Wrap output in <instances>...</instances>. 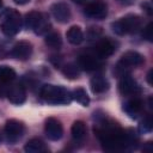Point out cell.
Segmentation results:
<instances>
[{
	"instance_id": "6da1fadb",
	"label": "cell",
	"mask_w": 153,
	"mask_h": 153,
	"mask_svg": "<svg viewBox=\"0 0 153 153\" xmlns=\"http://www.w3.org/2000/svg\"><path fill=\"white\" fill-rule=\"evenodd\" d=\"M39 93L41 97L50 104H68L72 100V93L62 86L43 85Z\"/></svg>"
},
{
	"instance_id": "7a4b0ae2",
	"label": "cell",
	"mask_w": 153,
	"mask_h": 153,
	"mask_svg": "<svg viewBox=\"0 0 153 153\" xmlns=\"http://www.w3.org/2000/svg\"><path fill=\"white\" fill-rule=\"evenodd\" d=\"M0 27L6 36H14L20 31L22 19L19 12L13 8H6L0 12Z\"/></svg>"
},
{
	"instance_id": "3957f363",
	"label": "cell",
	"mask_w": 153,
	"mask_h": 153,
	"mask_svg": "<svg viewBox=\"0 0 153 153\" xmlns=\"http://www.w3.org/2000/svg\"><path fill=\"white\" fill-rule=\"evenodd\" d=\"M141 26V18L136 14H127L126 17L114 22L111 24L112 31L117 35H126L135 32Z\"/></svg>"
},
{
	"instance_id": "277c9868",
	"label": "cell",
	"mask_w": 153,
	"mask_h": 153,
	"mask_svg": "<svg viewBox=\"0 0 153 153\" xmlns=\"http://www.w3.org/2000/svg\"><path fill=\"white\" fill-rule=\"evenodd\" d=\"M25 26L27 29H32L33 32L37 35H43L49 31L50 23L43 13L32 11V12L27 13L25 17Z\"/></svg>"
},
{
	"instance_id": "5b68a950",
	"label": "cell",
	"mask_w": 153,
	"mask_h": 153,
	"mask_svg": "<svg viewBox=\"0 0 153 153\" xmlns=\"http://www.w3.org/2000/svg\"><path fill=\"white\" fill-rule=\"evenodd\" d=\"M85 14L93 19H104L108 14L106 4L103 0H93L85 7Z\"/></svg>"
},
{
	"instance_id": "8992f818",
	"label": "cell",
	"mask_w": 153,
	"mask_h": 153,
	"mask_svg": "<svg viewBox=\"0 0 153 153\" xmlns=\"http://www.w3.org/2000/svg\"><path fill=\"white\" fill-rule=\"evenodd\" d=\"M5 134L10 142L18 141L24 134V126L17 120H10L5 124Z\"/></svg>"
},
{
	"instance_id": "52a82bcc",
	"label": "cell",
	"mask_w": 153,
	"mask_h": 153,
	"mask_svg": "<svg viewBox=\"0 0 153 153\" xmlns=\"http://www.w3.org/2000/svg\"><path fill=\"white\" fill-rule=\"evenodd\" d=\"M78 66L80 68H82L84 71L91 72V71L98 69L102 66V62H100V60H99V57L97 55L85 53V54H81L79 56V59H78Z\"/></svg>"
},
{
	"instance_id": "ba28073f",
	"label": "cell",
	"mask_w": 153,
	"mask_h": 153,
	"mask_svg": "<svg viewBox=\"0 0 153 153\" xmlns=\"http://www.w3.org/2000/svg\"><path fill=\"white\" fill-rule=\"evenodd\" d=\"M118 90L124 96H131V94L137 93L140 91V87L136 80L133 76L127 74V75L121 76V80L118 82Z\"/></svg>"
},
{
	"instance_id": "9c48e42d",
	"label": "cell",
	"mask_w": 153,
	"mask_h": 153,
	"mask_svg": "<svg viewBox=\"0 0 153 153\" xmlns=\"http://www.w3.org/2000/svg\"><path fill=\"white\" fill-rule=\"evenodd\" d=\"M45 134L48 136L49 140H53V141H57L62 137V134H63V129H62V126L60 123V121H57L56 118H48L45 121Z\"/></svg>"
},
{
	"instance_id": "30bf717a",
	"label": "cell",
	"mask_w": 153,
	"mask_h": 153,
	"mask_svg": "<svg viewBox=\"0 0 153 153\" xmlns=\"http://www.w3.org/2000/svg\"><path fill=\"white\" fill-rule=\"evenodd\" d=\"M31 53H32V45L26 41H19L13 45L11 50V55L19 60H27L31 56Z\"/></svg>"
},
{
	"instance_id": "8fae6325",
	"label": "cell",
	"mask_w": 153,
	"mask_h": 153,
	"mask_svg": "<svg viewBox=\"0 0 153 153\" xmlns=\"http://www.w3.org/2000/svg\"><path fill=\"white\" fill-rule=\"evenodd\" d=\"M145 61L143 56L137 53V51H134V50H129V51H126L122 56H121V60L118 61L121 65H123L126 68H131V67H135V66H140L142 65Z\"/></svg>"
},
{
	"instance_id": "7c38bea8",
	"label": "cell",
	"mask_w": 153,
	"mask_h": 153,
	"mask_svg": "<svg viewBox=\"0 0 153 153\" xmlns=\"http://www.w3.org/2000/svg\"><path fill=\"white\" fill-rule=\"evenodd\" d=\"M51 14L59 23H67L71 18V10L65 2H56L51 7Z\"/></svg>"
},
{
	"instance_id": "4fadbf2b",
	"label": "cell",
	"mask_w": 153,
	"mask_h": 153,
	"mask_svg": "<svg viewBox=\"0 0 153 153\" xmlns=\"http://www.w3.org/2000/svg\"><path fill=\"white\" fill-rule=\"evenodd\" d=\"M115 51V44L112 41H110L109 38H102L97 42L96 47H94V53L99 59H104L108 57L110 55H112Z\"/></svg>"
},
{
	"instance_id": "5bb4252c",
	"label": "cell",
	"mask_w": 153,
	"mask_h": 153,
	"mask_svg": "<svg viewBox=\"0 0 153 153\" xmlns=\"http://www.w3.org/2000/svg\"><path fill=\"white\" fill-rule=\"evenodd\" d=\"M7 98L13 104H22L25 102L26 93L22 85H13L7 90Z\"/></svg>"
},
{
	"instance_id": "9a60e30c",
	"label": "cell",
	"mask_w": 153,
	"mask_h": 153,
	"mask_svg": "<svg viewBox=\"0 0 153 153\" xmlns=\"http://www.w3.org/2000/svg\"><path fill=\"white\" fill-rule=\"evenodd\" d=\"M142 108H143L142 100L139 99V98L129 99V100L126 102L124 105H123V110H124L130 117H136V116L142 111Z\"/></svg>"
},
{
	"instance_id": "2e32d148",
	"label": "cell",
	"mask_w": 153,
	"mask_h": 153,
	"mask_svg": "<svg viewBox=\"0 0 153 153\" xmlns=\"http://www.w3.org/2000/svg\"><path fill=\"white\" fill-rule=\"evenodd\" d=\"M90 86H91V90L93 93H103L109 88V82L104 76L96 75L91 79Z\"/></svg>"
},
{
	"instance_id": "e0dca14e",
	"label": "cell",
	"mask_w": 153,
	"mask_h": 153,
	"mask_svg": "<svg viewBox=\"0 0 153 153\" xmlns=\"http://www.w3.org/2000/svg\"><path fill=\"white\" fill-rule=\"evenodd\" d=\"M66 36H67L68 42L72 43V44H75V45H76V44H80V43L82 42V39H84L82 30H81L79 26H76V25L71 26V27L68 29Z\"/></svg>"
},
{
	"instance_id": "ac0fdd59",
	"label": "cell",
	"mask_w": 153,
	"mask_h": 153,
	"mask_svg": "<svg viewBox=\"0 0 153 153\" xmlns=\"http://www.w3.org/2000/svg\"><path fill=\"white\" fill-rule=\"evenodd\" d=\"M44 149H45L44 143L39 139H31V140H29L26 142L25 147H24V151L27 152V153H38V152H42Z\"/></svg>"
},
{
	"instance_id": "d6986e66",
	"label": "cell",
	"mask_w": 153,
	"mask_h": 153,
	"mask_svg": "<svg viewBox=\"0 0 153 153\" xmlns=\"http://www.w3.org/2000/svg\"><path fill=\"white\" fill-rule=\"evenodd\" d=\"M71 133H72V136L75 139V140H81L85 137L86 135V127H85V123L81 122V121H75L71 128Z\"/></svg>"
},
{
	"instance_id": "ffe728a7",
	"label": "cell",
	"mask_w": 153,
	"mask_h": 153,
	"mask_svg": "<svg viewBox=\"0 0 153 153\" xmlns=\"http://www.w3.org/2000/svg\"><path fill=\"white\" fill-rule=\"evenodd\" d=\"M44 42H45V44L48 47H50L53 49H59L61 47V44H62L61 36L57 32H50V33H48L45 36V38H44Z\"/></svg>"
},
{
	"instance_id": "44dd1931",
	"label": "cell",
	"mask_w": 153,
	"mask_h": 153,
	"mask_svg": "<svg viewBox=\"0 0 153 153\" xmlns=\"http://www.w3.org/2000/svg\"><path fill=\"white\" fill-rule=\"evenodd\" d=\"M72 98H73L74 100H76L78 103H80L81 105H84V106H87L88 103H90V98H88L86 91H85L82 87L75 88V90L73 91V93H72Z\"/></svg>"
},
{
	"instance_id": "7402d4cb",
	"label": "cell",
	"mask_w": 153,
	"mask_h": 153,
	"mask_svg": "<svg viewBox=\"0 0 153 153\" xmlns=\"http://www.w3.org/2000/svg\"><path fill=\"white\" fill-rule=\"evenodd\" d=\"M16 78V72L7 66H0V84H7Z\"/></svg>"
},
{
	"instance_id": "603a6c76",
	"label": "cell",
	"mask_w": 153,
	"mask_h": 153,
	"mask_svg": "<svg viewBox=\"0 0 153 153\" xmlns=\"http://www.w3.org/2000/svg\"><path fill=\"white\" fill-rule=\"evenodd\" d=\"M62 73L68 79H75L79 76V66L75 63H67L62 67Z\"/></svg>"
},
{
	"instance_id": "cb8c5ba5",
	"label": "cell",
	"mask_w": 153,
	"mask_h": 153,
	"mask_svg": "<svg viewBox=\"0 0 153 153\" xmlns=\"http://www.w3.org/2000/svg\"><path fill=\"white\" fill-rule=\"evenodd\" d=\"M152 127H153L152 118H151V116H147V117H145V118L140 122V124H139V130H140L141 133H149V131L152 130Z\"/></svg>"
},
{
	"instance_id": "d4e9b609",
	"label": "cell",
	"mask_w": 153,
	"mask_h": 153,
	"mask_svg": "<svg viewBox=\"0 0 153 153\" xmlns=\"http://www.w3.org/2000/svg\"><path fill=\"white\" fill-rule=\"evenodd\" d=\"M100 36H102V29L99 26H91V27H88V30L86 32V37L90 41L98 39Z\"/></svg>"
},
{
	"instance_id": "484cf974",
	"label": "cell",
	"mask_w": 153,
	"mask_h": 153,
	"mask_svg": "<svg viewBox=\"0 0 153 153\" xmlns=\"http://www.w3.org/2000/svg\"><path fill=\"white\" fill-rule=\"evenodd\" d=\"M142 37L146 41H148V42H152L153 41V23H148V25L143 29Z\"/></svg>"
},
{
	"instance_id": "4316f807",
	"label": "cell",
	"mask_w": 153,
	"mask_h": 153,
	"mask_svg": "<svg viewBox=\"0 0 153 153\" xmlns=\"http://www.w3.org/2000/svg\"><path fill=\"white\" fill-rule=\"evenodd\" d=\"M141 7L145 10V12L148 14V16H151L152 13H153V8H152V5L148 2V1H146V2H143L142 5H141Z\"/></svg>"
},
{
	"instance_id": "83f0119b",
	"label": "cell",
	"mask_w": 153,
	"mask_h": 153,
	"mask_svg": "<svg viewBox=\"0 0 153 153\" xmlns=\"http://www.w3.org/2000/svg\"><path fill=\"white\" fill-rule=\"evenodd\" d=\"M152 73H153V71L151 69V71L148 72V74H147V81H148L149 85H152Z\"/></svg>"
},
{
	"instance_id": "f1b7e54d",
	"label": "cell",
	"mask_w": 153,
	"mask_h": 153,
	"mask_svg": "<svg viewBox=\"0 0 153 153\" xmlns=\"http://www.w3.org/2000/svg\"><path fill=\"white\" fill-rule=\"evenodd\" d=\"M16 4H18V5H25V4H27L30 0H13Z\"/></svg>"
},
{
	"instance_id": "f546056e",
	"label": "cell",
	"mask_w": 153,
	"mask_h": 153,
	"mask_svg": "<svg viewBox=\"0 0 153 153\" xmlns=\"http://www.w3.org/2000/svg\"><path fill=\"white\" fill-rule=\"evenodd\" d=\"M73 1H74L75 4H79V5H81V4H84L86 0H73Z\"/></svg>"
},
{
	"instance_id": "4dcf8cb0",
	"label": "cell",
	"mask_w": 153,
	"mask_h": 153,
	"mask_svg": "<svg viewBox=\"0 0 153 153\" xmlns=\"http://www.w3.org/2000/svg\"><path fill=\"white\" fill-rule=\"evenodd\" d=\"M0 5H1V0H0Z\"/></svg>"
},
{
	"instance_id": "1f68e13d",
	"label": "cell",
	"mask_w": 153,
	"mask_h": 153,
	"mask_svg": "<svg viewBox=\"0 0 153 153\" xmlns=\"http://www.w3.org/2000/svg\"><path fill=\"white\" fill-rule=\"evenodd\" d=\"M0 141H1V137H0Z\"/></svg>"
}]
</instances>
